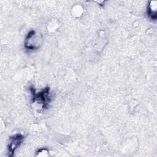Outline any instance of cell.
Returning a JSON list of instances; mask_svg holds the SVG:
<instances>
[{
	"mask_svg": "<svg viewBox=\"0 0 157 157\" xmlns=\"http://www.w3.org/2000/svg\"><path fill=\"white\" fill-rule=\"evenodd\" d=\"M42 42V35L34 30H31L28 33L25 38V47L30 50H36L40 47Z\"/></svg>",
	"mask_w": 157,
	"mask_h": 157,
	"instance_id": "1",
	"label": "cell"
},
{
	"mask_svg": "<svg viewBox=\"0 0 157 157\" xmlns=\"http://www.w3.org/2000/svg\"><path fill=\"white\" fill-rule=\"evenodd\" d=\"M31 90L33 95V101H37L39 103L43 104V108H46L50 99L49 88H45L37 93H35V90L33 88H31Z\"/></svg>",
	"mask_w": 157,
	"mask_h": 157,
	"instance_id": "2",
	"label": "cell"
},
{
	"mask_svg": "<svg viewBox=\"0 0 157 157\" xmlns=\"http://www.w3.org/2000/svg\"><path fill=\"white\" fill-rule=\"evenodd\" d=\"M24 137L21 134H17L10 137L9 144L8 145V151L9 156H13L15 150L21 145Z\"/></svg>",
	"mask_w": 157,
	"mask_h": 157,
	"instance_id": "3",
	"label": "cell"
},
{
	"mask_svg": "<svg viewBox=\"0 0 157 157\" xmlns=\"http://www.w3.org/2000/svg\"><path fill=\"white\" fill-rule=\"evenodd\" d=\"M156 1H150L147 7L148 14L150 18L153 20L156 19Z\"/></svg>",
	"mask_w": 157,
	"mask_h": 157,
	"instance_id": "4",
	"label": "cell"
}]
</instances>
